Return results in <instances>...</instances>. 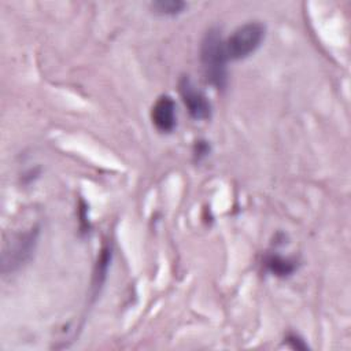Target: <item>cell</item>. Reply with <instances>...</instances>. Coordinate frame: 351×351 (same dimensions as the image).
Masks as SVG:
<instances>
[{
  "instance_id": "6da1fadb",
  "label": "cell",
  "mask_w": 351,
  "mask_h": 351,
  "mask_svg": "<svg viewBox=\"0 0 351 351\" xmlns=\"http://www.w3.org/2000/svg\"><path fill=\"white\" fill-rule=\"evenodd\" d=\"M200 60L206 80L217 90L228 86V56L225 41L218 27H211L204 33L200 45Z\"/></svg>"
},
{
  "instance_id": "7a4b0ae2",
  "label": "cell",
  "mask_w": 351,
  "mask_h": 351,
  "mask_svg": "<svg viewBox=\"0 0 351 351\" xmlns=\"http://www.w3.org/2000/svg\"><path fill=\"white\" fill-rule=\"evenodd\" d=\"M266 27L258 21L239 26L225 41V51L229 60H241L252 55L265 40Z\"/></svg>"
},
{
  "instance_id": "3957f363",
  "label": "cell",
  "mask_w": 351,
  "mask_h": 351,
  "mask_svg": "<svg viewBox=\"0 0 351 351\" xmlns=\"http://www.w3.org/2000/svg\"><path fill=\"white\" fill-rule=\"evenodd\" d=\"M38 239V228H32L12 237L3 252V273L15 271L33 255Z\"/></svg>"
},
{
  "instance_id": "277c9868",
  "label": "cell",
  "mask_w": 351,
  "mask_h": 351,
  "mask_svg": "<svg viewBox=\"0 0 351 351\" xmlns=\"http://www.w3.org/2000/svg\"><path fill=\"white\" fill-rule=\"evenodd\" d=\"M178 90L189 115L196 121L210 119L211 103L207 96L195 85V82L184 75L178 82Z\"/></svg>"
},
{
  "instance_id": "5b68a950",
  "label": "cell",
  "mask_w": 351,
  "mask_h": 351,
  "mask_svg": "<svg viewBox=\"0 0 351 351\" xmlns=\"http://www.w3.org/2000/svg\"><path fill=\"white\" fill-rule=\"evenodd\" d=\"M151 119L154 126L162 133H170L177 125L176 101L171 96H160L151 110Z\"/></svg>"
},
{
  "instance_id": "8992f818",
  "label": "cell",
  "mask_w": 351,
  "mask_h": 351,
  "mask_svg": "<svg viewBox=\"0 0 351 351\" xmlns=\"http://www.w3.org/2000/svg\"><path fill=\"white\" fill-rule=\"evenodd\" d=\"M266 269L277 277H288L295 273L298 265L295 259L282 256L280 254H269L265 258Z\"/></svg>"
},
{
  "instance_id": "52a82bcc",
  "label": "cell",
  "mask_w": 351,
  "mask_h": 351,
  "mask_svg": "<svg viewBox=\"0 0 351 351\" xmlns=\"http://www.w3.org/2000/svg\"><path fill=\"white\" fill-rule=\"evenodd\" d=\"M151 7L156 14L166 15V16H174V15L181 14L186 8V3L180 1V0H159V1H154L151 4Z\"/></svg>"
},
{
  "instance_id": "ba28073f",
  "label": "cell",
  "mask_w": 351,
  "mask_h": 351,
  "mask_svg": "<svg viewBox=\"0 0 351 351\" xmlns=\"http://www.w3.org/2000/svg\"><path fill=\"white\" fill-rule=\"evenodd\" d=\"M285 341H287V344H289L295 350H306L307 348V344L304 343V340L299 335H296V333L287 335Z\"/></svg>"
},
{
  "instance_id": "9c48e42d",
  "label": "cell",
  "mask_w": 351,
  "mask_h": 351,
  "mask_svg": "<svg viewBox=\"0 0 351 351\" xmlns=\"http://www.w3.org/2000/svg\"><path fill=\"white\" fill-rule=\"evenodd\" d=\"M210 152V145L207 144V141H203V140H199L196 141L195 144V148H193V155L197 160L203 159L204 156H207Z\"/></svg>"
}]
</instances>
